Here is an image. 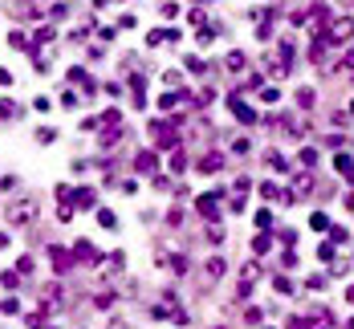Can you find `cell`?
<instances>
[{
    "label": "cell",
    "mask_w": 354,
    "mask_h": 329,
    "mask_svg": "<svg viewBox=\"0 0 354 329\" xmlns=\"http://www.w3.org/2000/svg\"><path fill=\"white\" fill-rule=\"evenodd\" d=\"M350 33H354V20H350V16H342V20L334 24V33H330V37H334V41H346Z\"/></svg>",
    "instance_id": "obj_2"
},
{
    "label": "cell",
    "mask_w": 354,
    "mask_h": 329,
    "mask_svg": "<svg viewBox=\"0 0 354 329\" xmlns=\"http://www.w3.org/2000/svg\"><path fill=\"white\" fill-rule=\"evenodd\" d=\"M33 216H37V203H33V199H24V203L12 207V220H16V224H28Z\"/></svg>",
    "instance_id": "obj_1"
}]
</instances>
